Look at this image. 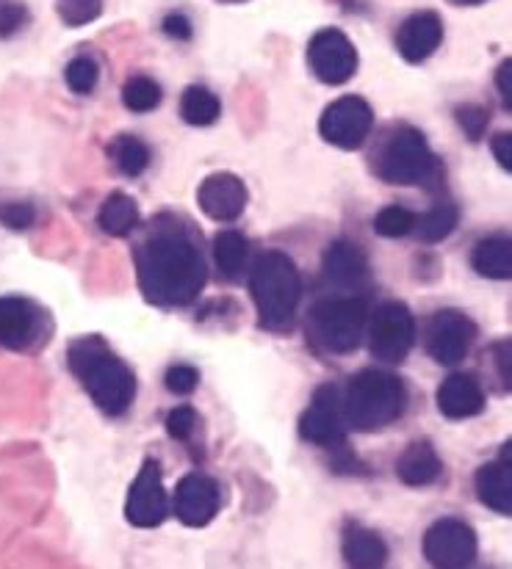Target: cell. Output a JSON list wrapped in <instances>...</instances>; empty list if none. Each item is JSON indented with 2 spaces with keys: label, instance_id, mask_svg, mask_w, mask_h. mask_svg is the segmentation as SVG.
<instances>
[{
  "label": "cell",
  "instance_id": "1",
  "mask_svg": "<svg viewBox=\"0 0 512 569\" xmlns=\"http://www.w3.org/2000/svg\"><path fill=\"white\" fill-rule=\"evenodd\" d=\"M134 266L139 290L156 307L191 305L208 282L200 243L184 221H175L173 216L156 219V227L136 247Z\"/></svg>",
  "mask_w": 512,
  "mask_h": 569
},
{
  "label": "cell",
  "instance_id": "2",
  "mask_svg": "<svg viewBox=\"0 0 512 569\" xmlns=\"http://www.w3.org/2000/svg\"><path fill=\"white\" fill-rule=\"evenodd\" d=\"M67 366L102 415L119 418L134 407L139 379H136L134 368L119 360L100 335L72 340L67 346Z\"/></svg>",
  "mask_w": 512,
  "mask_h": 569
},
{
  "label": "cell",
  "instance_id": "3",
  "mask_svg": "<svg viewBox=\"0 0 512 569\" xmlns=\"http://www.w3.org/2000/svg\"><path fill=\"white\" fill-rule=\"evenodd\" d=\"M368 167L388 186H424L441 189L443 167L426 144L424 133L413 124H391L374 144Z\"/></svg>",
  "mask_w": 512,
  "mask_h": 569
},
{
  "label": "cell",
  "instance_id": "4",
  "mask_svg": "<svg viewBox=\"0 0 512 569\" xmlns=\"http://www.w3.org/2000/svg\"><path fill=\"white\" fill-rule=\"evenodd\" d=\"M341 403H344L346 429L374 435L405 415L407 387L396 373L366 368L349 379L346 392H341Z\"/></svg>",
  "mask_w": 512,
  "mask_h": 569
},
{
  "label": "cell",
  "instance_id": "5",
  "mask_svg": "<svg viewBox=\"0 0 512 569\" xmlns=\"http://www.w3.org/2000/svg\"><path fill=\"white\" fill-rule=\"evenodd\" d=\"M249 293L260 327L269 332H288L297 321L299 299H303V277L297 263L277 249L260 254L249 274Z\"/></svg>",
  "mask_w": 512,
  "mask_h": 569
},
{
  "label": "cell",
  "instance_id": "6",
  "mask_svg": "<svg viewBox=\"0 0 512 569\" xmlns=\"http://www.w3.org/2000/svg\"><path fill=\"white\" fill-rule=\"evenodd\" d=\"M368 301L361 293L324 296L307 310V338L324 355H349L361 346Z\"/></svg>",
  "mask_w": 512,
  "mask_h": 569
},
{
  "label": "cell",
  "instance_id": "7",
  "mask_svg": "<svg viewBox=\"0 0 512 569\" xmlns=\"http://www.w3.org/2000/svg\"><path fill=\"white\" fill-rule=\"evenodd\" d=\"M368 349L374 360L400 366L415 343V318L402 301H385L368 316Z\"/></svg>",
  "mask_w": 512,
  "mask_h": 569
},
{
  "label": "cell",
  "instance_id": "8",
  "mask_svg": "<svg viewBox=\"0 0 512 569\" xmlns=\"http://www.w3.org/2000/svg\"><path fill=\"white\" fill-rule=\"evenodd\" d=\"M476 533L469 522L457 520V517H443V520L432 522L421 537V553H424L426 565L437 569H463L476 561Z\"/></svg>",
  "mask_w": 512,
  "mask_h": 569
},
{
  "label": "cell",
  "instance_id": "9",
  "mask_svg": "<svg viewBox=\"0 0 512 569\" xmlns=\"http://www.w3.org/2000/svg\"><path fill=\"white\" fill-rule=\"evenodd\" d=\"M374 128V111L361 94H346L329 102L318 119V133L329 147L361 150Z\"/></svg>",
  "mask_w": 512,
  "mask_h": 569
},
{
  "label": "cell",
  "instance_id": "10",
  "mask_svg": "<svg viewBox=\"0 0 512 569\" xmlns=\"http://www.w3.org/2000/svg\"><path fill=\"white\" fill-rule=\"evenodd\" d=\"M307 67L327 87H341L357 72V50L338 28H322L307 42Z\"/></svg>",
  "mask_w": 512,
  "mask_h": 569
},
{
  "label": "cell",
  "instance_id": "11",
  "mask_svg": "<svg viewBox=\"0 0 512 569\" xmlns=\"http://www.w3.org/2000/svg\"><path fill=\"white\" fill-rule=\"evenodd\" d=\"M476 340V323L463 310H437L426 323L424 349L437 366H460Z\"/></svg>",
  "mask_w": 512,
  "mask_h": 569
},
{
  "label": "cell",
  "instance_id": "12",
  "mask_svg": "<svg viewBox=\"0 0 512 569\" xmlns=\"http://www.w3.org/2000/svg\"><path fill=\"white\" fill-rule=\"evenodd\" d=\"M346 420L344 403H341L338 385H322L313 392L311 403L299 418V437L311 446L318 448H338L344 446Z\"/></svg>",
  "mask_w": 512,
  "mask_h": 569
},
{
  "label": "cell",
  "instance_id": "13",
  "mask_svg": "<svg viewBox=\"0 0 512 569\" xmlns=\"http://www.w3.org/2000/svg\"><path fill=\"white\" fill-rule=\"evenodd\" d=\"M169 515V495L164 489L161 465L145 459L125 498V520L134 528H158Z\"/></svg>",
  "mask_w": 512,
  "mask_h": 569
},
{
  "label": "cell",
  "instance_id": "14",
  "mask_svg": "<svg viewBox=\"0 0 512 569\" xmlns=\"http://www.w3.org/2000/svg\"><path fill=\"white\" fill-rule=\"evenodd\" d=\"M48 332V312L22 296L0 299V346L11 351H28L33 343L45 340Z\"/></svg>",
  "mask_w": 512,
  "mask_h": 569
},
{
  "label": "cell",
  "instance_id": "15",
  "mask_svg": "<svg viewBox=\"0 0 512 569\" xmlns=\"http://www.w3.org/2000/svg\"><path fill=\"white\" fill-rule=\"evenodd\" d=\"M221 509L219 483L205 473H189L178 481L173 498V511L184 526L205 528Z\"/></svg>",
  "mask_w": 512,
  "mask_h": 569
},
{
  "label": "cell",
  "instance_id": "16",
  "mask_svg": "<svg viewBox=\"0 0 512 569\" xmlns=\"http://www.w3.org/2000/svg\"><path fill=\"white\" fill-rule=\"evenodd\" d=\"M249 202V193L244 180L233 172H214L203 180L197 189V204L208 219L221 221H236L244 213Z\"/></svg>",
  "mask_w": 512,
  "mask_h": 569
},
{
  "label": "cell",
  "instance_id": "17",
  "mask_svg": "<svg viewBox=\"0 0 512 569\" xmlns=\"http://www.w3.org/2000/svg\"><path fill=\"white\" fill-rule=\"evenodd\" d=\"M443 42V20L435 11H415L396 31V50L410 64H421L430 56H435V50Z\"/></svg>",
  "mask_w": 512,
  "mask_h": 569
},
{
  "label": "cell",
  "instance_id": "18",
  "mask_svg": "<svg viewBox=\"0 0 512 569\" xmlns=\"http://www.w3.org/2000/svg\"><path fill=\"white\" fill-rule=\"evenodd\" d=\"M324 280L344 293H357L363 282L368 280V260L352 241H335L324 252Z\"/></svg>",
  "mask_w": 512,
  "mask_h": 569
},
{
  "label": "cell",
  "instance_id": "19",
  "mask_svg": "<svg viewBox=\"0 0 512 569\" xmlns=\"http://www.w3.org/2000/svg\"><path fill=\"white\" fill-rule=\"evenodd\" d=\"M437 409L449 420H469L485 409V390L471 373H454L437 387Z\"/></svg>",
  "mask_w": 512,
  "mask_h": 569
},
{
  "label": "cell",
  "instance_id": "20",
  "mask_svg": "<svg viewBox=\"0 0 512 569\" xmlns=\"http://www.w3.org/2000/svg\"><path fill=\"white\" fill-rule=\"evenodd\" d=\"M476 495H480L482 503L488 506L496 515L510 517L512 515V457L510 446H504L502 457L493 459V462L482 465L476 470Z\"/></svg>",
  "mask_w": 512,
  "mask_h": 569
},
{
  "label": "cell",
  "instance_id": "21",
  "mask_svg": "<svg viewBox=\"0 0 512 569\" xmlns=\"http://www.w3.org/2000/svg\"><path fill=\"white\" fill-rule=\"evenodd\" d=\"M341 556L355 569H380L388 565V545L372 528L346 522L344 537H341Z\"/></svg>",
  "mask_w": 512,
  "mask_h": 569
},
{
  "label": "cell",
  "instance_id": "22",
  "mask_svg": "<svg viewBox=\"0 0 512 569\" xmlns=\"http://www.w3.org/2000/svg\"><path fill=\"white\" fill-rule=\"evenodd\" d=\"M443 473V462L437 457V451L432 448V442L419 440L413 446H407L405 451L396 459V478H400L405 487H430L435 483Z\"/></svg>",
  "mask_w": 512,
  "mask_h": 569
},
{
  "label": "cell",
  "instance_id": "23",
  "mask_svg": "<svg viewBox=\"0 0 512 569\" xmlns=\"http://www.w3.org/2000/svg\"><path fill=\"white\" fill-rule=\"evenodd\" d=\"M474 271L485 280H510L512 277V241L508 236L482 238L471 254Z\"/></svg>",
  "mask_w": 512,
  "mask_h": 569
},
{
  "label": "cell",
  "instance_id": "24",
  "mask_svg": "<svg viewBox=\"0 0 512 569\" xmlns=\"http://www.w3.org/2000/svg\"><path fill=\"white\" fill-rule=\"evenodd\" d=\"M98 224L106 236L125 238L139 227V204L125 191L108 193L98 213Z\"/></svg>",
  "mask_w": 512,
  "mask_h": 569
},
{
  "label": "cell",
  "instance_id": "25",
  "mask_svg": "<svg viewBox=\"0 0 512 569\" xmlns=\"http://www.w3.org/2000/svg\"><path fill=\"white\" fill-rule=\"evenodd\" d=\"M108 161H111L125 178H139V174H145L147 167H150L152 152L139 136L122 133L117 136V139H111V144H108Z\"/></svg>",
  "mask_w": 512,
  "mask_h": 569
},
{
  "label": "cell",
  "instance_id": "26",
  "mask_svg": "<svg viewBox=\"0 0 512 569\" xmlns=\"http://www.w3.org/2000/svg\"><path fill=\"white\" fill-rule=\"evenodd\" d=\"M457 221H460L457 204H454L452 199H437L426 213L415 216L413 232L424 243H437L457 230Z\"/></svg>",
  "mask_w": 512,
  "mask_h": 569
},
{
  "label": "cell",
  "instance_id": "27",
  "mask_svg": "<svg viewBox=\"0 0 512 569\" xmlns=\"http://www.w3.org/2000/svg\"><path fill=\"white\" fill-rule=\"evenodd\" d=\"M247 254L249 243L247 238H244V232L221 230L219 236L214 238V258L225 280H238V277H242V271L247 269Z\"/></svg>",
  "mask_w": 512,
  "mask_h": 569
},
{
  "label": "cell",
  "instance_id": "28",
  "mask_svg": "<svg viewBox=\"0 0 512 569\" xmlns=\"http://www.w3.org/2000/svg\"><path fill=\"white\" fill-rule=\"evenodd\" d=\"M180 117H184L186 124L208 128V124H214L221 117L219 97L205 87H189L180 97Z\"/></svg>",
  "mask_w": 512,
  "mask_h": 569
},
{
  "label": "cell",
  "instance_id": "29",
  "mask_svg": "<svg viewBox=\"0 0 512 569\" xmlns=\"http://www.w3.org/2000/svg\"><path fill=\"white\" fill-rule=\"evenodd\" d=\"M164 89L156 78L150 76H134L122 87V102L128 111L134 113H150L161 106Z\"/></svg>",
  "mask_w": 512,
  "mask_h": 569
},
{
  "label": "cell",
  "instance_id": "30",
  "mask_svg": "<svg viewBox=\"0 0 512 569\" xmlns=\"http://www.w3.org/2000/svg\"><path fill=\"white\" fill-rule=\"evenodd\" d=\"M415 216L419 213H413V210L405 208V204H388V208H383L377 216H374V232L383 238L413 236Z\"/></svg>",
  "mask_w": 512,
  "mask_h": 569
},
{
  "label": "cell",
  "instance_id": "31",
  "mask_svg": "<svg viewBox=\"0 0 512 569\" xmlns=\"http://www.w3.org/2000/svg\"><path fill=\"white\" fill-rule=\"evenodd\" d=\"M98 81H100V70L89 56H78V59H72L70 64L65 67V83L70 92L89 94L95 92Z\"/></svg>",
  "mask_w": 512,
  "mask_h": 569
},
{
  "label": "cell",
  "instance_id": "32",
  "mask_svg": "<svg viewBox=\"0 0 512 569\" xmlns=\"http://www.w3.org/2000/svg\"><path fill=\"white\" fill-rule=\"evenodd\" d=\"M56 11L65 26L83 28L102 14V0H59Z\"/></svg>",
  "mask_w": 512,
  "mask_h": 569
},
{
  "label": "cell",
  "instance_id": "33",
  "mask_svg": "<svg viewBox=\"0 0 512 569\" xmlns=\"http://www.w3.org/2000/svg\"><path fill=\"white\" fill-rule=\"evenodd\" d=\"M197 429H200V415L189 403H180L167 415V431L173 440L189 442L197 435Z\"/></svg>",
  "mask_w": 512,
  "mask_h": 569
},
{
  "label": "cell",
  "instance_id": "34",
  "mask_svg": "<svg viewBox=\"0 0 512 569\" xmlns=\"http://www.w3.org/2000/svg\"><path fill=\"white\" fill-rule=\"evenodd\" d=\"M454 119H457L460 130H463L469 141H480L485 136L488 122H491L485 108L476 106V102H465V106L454 108Z\"/></svg>",
  "mask_w": 512,
  "mask_h": 569
},
{
  "label": "cell",
  "instance_id": "35",
  "mask_svg": "<svg viewBox=\"0 0 512 569\" xmlns=\"http://www.w3.org/2000/svg\"><path fill=\"white\" fill-rule=\"evenodd\" d=\"M164 385H167V390L173 392V396H191V392L200 387V371H197L195 366L180 362V366L169 368L167 377H164Z\"/></svg>",
  "mask_w": 512,
  "mask_h": 569
},
{
  "label": "cell",
  "instance_id": "36",
  "mask_svg": "<svg viewBox=\"0 0 512 569\" xmlns=\"http://www.w3.org/2000/svg\"><path fill=\"white\" fill-rule=\"evenodd\" d=\"M37 219V210L31 202H6L0 204V224L9 230H28Z\"/></svg>",
  "mask_w": 512,
  "mask_h": 569
},
{
  "label": "cell",
  "instance_id": "37",
  "mask_svg": "<svg viewBox=\"0 0 512 569\" xmlns=\"http://www.w3.org/2000/svg\"><path fill=\"white\" fill-rule=\"evenodd\" d=\"M28 22L26 6L20 3H0V37H11Z\"/></svg>",
  "mask_w": 512,
  "mask_h": 569
},
{
  "label": "cell",
  "instance_id": "38",
  "mask_svg": "<svg viewBox=\"0 0 512 569\" xmlns=\"http://www.w3.org/2000/svg\"><path fill=\"white\" fill-rule=\"evenodd\" d=\"M161 31L167 33L169 39H178V42H186V39H191V33H195V28H191L189 17L180 14V11H173V14L164 17Z\"/></svg>",
  "mask_w": 512,
  "mask_h": 569
},
{
  "label": "cell",
  "instance_id": "39",
  "mask_svg": "<svg viewBox=\"0 0 512 569\" xmlns=\"http://www.w3.org/2000/svg\"><path fill=\"white\" fill-rule=\"evenodd\" d=\"M491 150H493V158L499 161V167H502L504 172H510V169H512V136L510 133L493 136Z\"/></svg>",
  "mask_w": 512,
  "mask_h": 569
},
{
  "label": "cell",
  "instance_id": "40",
  "mask_svg": "<svg viewBox=\"0 0 512 569\" xmlns=\"http://www.w3.org/2000/svg\"><path fill=\"white\" fill-rule=\"evenodd\" d=\"M496 83H499V94H502V102L504 108H512V100H510V61H502V67H499L496 72Z\"/></svg>",
  "mask_w": 512,
  "mask_h": 569
},
{
  "label": "cell",
  "instance_id": "41",
  "mask_svg": "<svg viewBox=\"0 0 512 569\" xmlns=\"http://www.w3.org/2000/svg\"><path fill=\"white\" fill-rule=\"evenodd\" d=\"M449 3H454V6H480V3H485V0H449Z\"/></svg>",
  "mask_w": 512,
  "mask_h": 569
},
{
  "label": "cell",
  "instance_id": "42",
  "mask_svg": "<svg viewBox=\"0 0 512 569\" xmlns=\"http://www.w3.org/2000/svg\"><path fill=\"white\" fill-rule=\"evenodd\" d=\"M219 3H244V0H219Z\"/></svg>",
  "mask_w": 512,
  "mask_h": 569
}]
</instances>
